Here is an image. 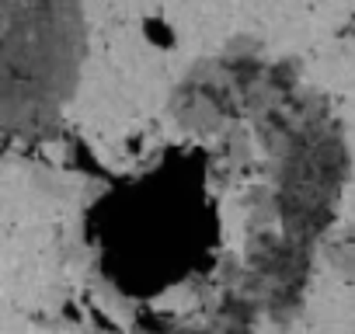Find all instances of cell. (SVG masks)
I'll list each match as a JSON object with an SVG mask.
<instances>
[{
	"mask_svg": "<svg viewBox=\"0 0 355 334\" xmlns=\"http://www.w3.org/2000/svg\"><path fill=\"white\" fill-rule=\"evenodd\" d=\"M4 122L39 129L67 105L84 60L80 0H4Z\"/></svg>",
	"mask_w": 355,
	"mask_h": 334,
	"instance_id": "6da1fadb",
	"label": "cell"
}]
</instances>
